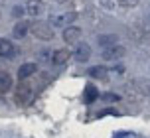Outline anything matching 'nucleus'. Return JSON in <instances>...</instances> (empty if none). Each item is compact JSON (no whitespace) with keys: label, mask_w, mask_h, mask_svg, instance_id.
Instances as JSON below:
<instances>
[{"label":"nucleus","mask_w":150,"mask_h":138,"mask_svg":"<svg viewBox=\"0 0 150 138\" xmlns=\"http://www.w3.org/2000/svg\"><path fill=\"white\" fill-rule=\"evenodd\" d=\"M77 20V14L75 12H63V14H53L52 18H50V26H53V28H69L71 24Z\"/></svg>","instance_id":"nucleus-1"},{"label":"nucleus","mask_w":150,"mask_h":138,"mask_svg":"<svg viewBox=\"0 0 150 138\" xmlns=\"http://www.w3.org/2000/svg\"><path fill=\"white\" fill-rule=\"evenodd\" d=\"M73 57H75V61L85 63L91 57V46H89V44H85V42L75 44V47H73Z\"/></svg>","instance_id":"nucleus-2"},{"label":"nucleus","mask_w":150,"mask_h":138,"mask_svg":"<svg viewBox=\"0 0 150 138\" xmlns=\"http://www.w3.org/2000/svg\"><path fill=\"white\" fill-rule=\"evenodd\" d=\"M125 54H127V49L122 46H112V47H107V49H101V57L107 59V61L119 59V57H122Z\"/></svg>","instance_id":"nucleus-3"},{"label":"nucleus","mask_w":150,"mask_h":138,"mask_svg":"<svg viewBox=\"0 0 150 138\" xmlns=\"http://www.w3.org/2000/svg\"><path fill=\"white\" fill-rule=\"evenodd\" d=\"M97 46L101 47V49L119 46V36H117V34H101V36H97Z\"/></svg>","instance_id":"nucleus-4"},{"label":"nucleus","mask_w":150,"mask_h":138,"mask_svg":"<svg viewBox=\"0 0 150 138\" xmlns=\"http://www.w3.org/2000/svg\"><path fill=\"white\" fill-rule=\"evenodd\" d=\"M16 54H18V49L10 39L0 38V57H16Z\"/></svg>","instance_id":"nucleus-5"},{"label":"nucleus","mask_w":150,"mask_h":138,"mask_svg":"<svg viewBox=\"0 0 150 138\" xmlns=\"http://www.w3.org/2000/svg\"><path fill=\"white\" fill-rule=\"evenodd\" d=\"M32 97H34V91H32L30 85H22V87H18V91H16V101H18L20 105L30 103Z\"/></svg>","instance_id":"nucleus-6"},{"label":"nucleus","mask_w":150,"mask_h":138,"mask_svg":"<svg viewBox=\"0 0 150 138\" xmlns=\"http://www.w3.org/2000/svg\"><path fill=\"white\" fill-rule=\"evenodd\" d=\"M63 42H67V44H79V38H81V30L79 28H75V26H69L63 30Z\"/></svg>","instance_id":"nucleus-7"},{"label":"nucleus","mask_w":150,"mask_h":138,"mask_svg":"<svg viewBox=\"0 0 150 138\" xmlns=\"http://www.w3.org/2000/svg\"><path fill=\"white\" fill-rule=\"evenodd\" d=\"M69 57H71V51H67V49H55L52 54V63L53 65H65L69 61Z\"/></svg>","instance_id":"nucleus-8"},{"label":"nucleus","mask_w":150,"mask_h":138,"mask_svg":"<svg viewBox=\"0 0 150 138\" xmlns=\"http://www.w3.org/2000/svg\"><path fill=\"white\" fill-rule=\"evenodd\" d=\"M28 32H30V24L26 22V20H20V22L14 24V30H12V34H14L16 39H24L26 36H28Z\"/></svg>","instance_id":"nucleus-9"},{"label":"nucleus","mask_w":150,"mask_h":138,"mask_svg":"<svg viewBox=\"0 0 150 138\" xmlns=\"http://www.w3.org/2000/svg\"><path fill=\"white\" fill-rule=\"evenodd\" d=\"M32 32L36 34V38L40 39H52V30H50V24H36Z\"/></svg>","instance_id":"nucleus-10"},{"label":"nucleus","mask_w":150,"mask_h":138,"mask_svg":"<svg viewBox=\"0 0 150 138\" xmlns=\"http://www.w3.org/2000/svg\"><path fill=\"white\" fill-rule=\"evenodd\" d=\"M38 71V65L36 63H24V65H20V69H18V79H28V77H32L34 73Z\"/></svg>","instance_id":"nucleus-11"},{"label":"nucleus","mask_w":150,"mask_h":138,"mask_svg":"<svg viewBox=\"0 0 150 138\" xmlns=\"http://www.w3.org/2000/svg\"><path fill=\"white\" fill-rule=\"evenodd\" d=\"M12 89V75L8 71H0V93H6Z\"/></svg>","instance_id":"nucleus-12"},{"label":"nucleus","mask_w":150,"mask_h":138,"mask_svg":"<svg viewBox=\"0 0 150 138\" xmlns=\"http://www.w3.org/2000/svg\"><path fill=\"white\" fill-rule=\"evenodd\" d=\"M97 99H99L97 87H95V85H87V87H85V103L91 105V103H95Z\"/></svg>","instance_id":"nucleus-13"},{"label":"nucleus","mask_w":150,"mask_h":138,"mask_svg":"<svg viewBox=\"0 0 150 138\" xmlns=\"http://www.w3.org/2000/svg\"><path fill=\"white\" fill-rule=\"evenodd\" d=\"M89 77H93V79H107V69L103 67V65H93V67H89Z\"/></svg>","instance_id":"nucleus-14"},{"label":"nucleus","mask_w":150,"mask_h":138,"mask_svg":"<svg viewBox=\"0 0 150 138\" xmlns=\"http://www.w3.org/2000/svg\"><path fill=\"white\" fill-rule=\"evenodd\" d=\"M26 12L30 16H40V12H42V2H40V0H28Z\"/></svg>","instance_id":"nucleus-15"},{"label":"nucleus","mask_w":150,"mask_h":138,"mask_svg":"<svg viewBox=\"0 0 150 138\" xmlns=\"http://www.w3.org/2000/svg\"><path fill=\"white\" fill-rule=\"evenodd\" d=\"M117 4L122 8H134L138 4V0H117Z\"/></svg>","instance_id":"nucleus-16"},{"label":"nucleus","mask_w":150,"mask_h":138,"mask_svg":"<svg viewBox=\"0 0 150 138\" xmlns=\"http://www.w3.org/2000/svg\"><path fill=\"white\" fill-rule=\"evenodd\" d=\"M103 101H119V95H115V93H103Z\"/></svg>","instance_id":"nucleus-17"},{"label":"nucleus","mask_w":150,"mask_h":138,"mask_svg":"<svg viewBox=\"0 0 150 138\" xmlns=\"http://www.w3.org/2000/svg\"><path fill=\"white\" fill-rule=\"evenodd\" d=\"M107 115H115V116H117V115H119V113H117V111H111V108H107V111H103V113H99V118H103V116H107Z\"/></svg>","instance_id":"nucleus-18"},{"label":"nucleus","mask_w":150,"mask_h":138,"mask_svg":"<svg viewBox=\"0 0 150 138\" xmlns=\"http://www.w3.org/2000/svg\"><path fill=\"white\" fill-rule=\"evenodd\" d=\"M112 71H117V73H125V67H122V65H115Z\"/></svg>","instance_id":"nucleus-19"},{"label":"nucleus","mask_w":150,"mask_h":138,"mask_svg":"<svg viewBox=\"0 0 150 138\" xmlns=\"http://www.w3.org/2000/svg\"><path fill=\"white\" fill-rule=\"evenodd\" d=\"M146 89H148V93H150V83H148V85H146Z\"/></svg>","instance_id":"nucleus-20"},{"label":"nucleus","mask_w":150,"mask_h":138,"mask_svg":"<svg viewBox=\"0 0 150 138\" xmlns=\"http://www.w3.org/2000/svg\"><path fill=\"white\" fill-rule=\"evenodd\" d=\"M148 36H150V32H148Z\"/></svg>","instance_id":"nucleus-21"}]
</instances>
